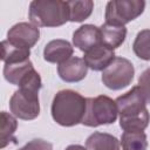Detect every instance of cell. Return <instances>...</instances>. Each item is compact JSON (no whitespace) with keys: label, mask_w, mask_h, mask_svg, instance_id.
I'll return each mask as SVG.
<instances>
[{"label":"cell","mask_w":150,"mask_h":150,"mask_svg":"<svg viewBox=\"0 0 150 150\" xmlns=\"http://www.w3.org/2000/svg\"><path fill=\"white\" fill-rule=\"evenodd\" d=\"M115 102L120 114V127L124 131H143L149 125L150 114L138 86L118 96Z\"/></svg>","instance_id":"cell-1"},{"label":"cell","mask_w":150,"mask_h":150,"mask_svg":"<svg viewBox=\"0 0 150 150\" xmlns=\"http://www.w3.org/2000/svg\"><path fill=\"white\" fill-rule=\"evenodd\" d=\"M87 98L71 89H63L55 94L52 102V117L62 127H74L82 123L86 114Z\"/></svg>","instance_id":"cell-2"},{"label":"cell","mask_w":150,"mask_h":150,"mask_svg":"<svg viewBox=\"0 0 150 150\" xmlns=\"http://www.w3.org/2000/svg\"><path fill=\"white\" fill-rule=\"evenodd\" d=\"M28 16L36 27H59L69 21L67 1L34 0L29 4Z\"/></svg>","instance_id":"cell-3"},{"label":"cell","mask_w":150,"mask_h":150,"mask_svg":"<svg viewBox=\"0 0 150 150\" xmlns=\"http://www.w3.org/2000/svg\"><path fill=\"white\" fill-rule=\"evenodd\" d=\"M118 115L116 102L105 95L87 98L86 114L82 124L86 127H100L103 124H111L116 121Z\"/></svg>","instance_id":"cell-4"},{"label":"cell","mask_w":150,"mask_h":150,"mask_svg":"<svg viewBox=\"0 0 150 150\" xmlns=\"http://www.w3.org/2000/svg\"><path fill=\"white\" fill-rule=\"evenodd\" d=\"M144 8L143 0H111L105 6V22L124 26L138 18Z\"/></svg>","instance_id":"cell-5"},{"label":"cell","mask_w":150,"mask_h":150,"mask_svg":"<svg viewBox=\"0 0 150 150\" xmlns=\"http://www.w3.org/2000/svg\"><path fill=\"white\" fill-rule=\"evenodd\" d=\"M11 112L25 121L34 120L40 114L39 90L32 88H19L9 100Z\"/></svg>","instance_id":"cell-6"},{"label":"cell","mask_w":150,"mask_h":150,"mask_svg":"<svg viewBox=\"0 0 150 150\" xmlns=\"http://www.w3.org/2000/svg\"><path fill=\"white\" fill-rule=\"evenodd\" d=\"M134 75L135 68L132 63L128 59L118 56L102 71V82L111 90H120L132 82Z\"/></svg>","instance_id":"cell-7"},{"label":"cell","mask_w":150,"mask_h":150,"mask_svg":"<svg viewBox=\"0 0 150 150\" xmlns=\"http://www.w3.org/2000/svg\"><path fill=\"white\" fill-rule=\"evenodd\" d=\"M40 39V29L33 23L19 22L7 32V40L19 47L32 48Z\"/></svg>","instance_id":"cell-8"},{"label":"cell","mask_w":150,"mask_h":150,"mask_svg":"<svg viewBox=\"0 0 150 150\" xmlns=\"http://www.w3.org/2000/svg\"><path fill=\"white\" fill-rule=\"evenodd\" d=\"M73 45L83 53L102 45L100 27L89 23L79 27L73 34Z\"/></svg>","instance_id":"cell-9"},{"label":"cell","mask_w":150,"mask_h":150,"mask_svg":"<svg viewBox=\"0 0 150 150\" xmlns=\"http://www.w3.org/2000/svg\"><path fill=\"white\" fill-rule=\"evenodd\" d=\"M57 73L64 82H79L87 76L88 67L83 59L71 56L57 66Z\"/></svg>","instance_id":"cell-10"},{"label":"cell","mask_w":150,"mask_h":150,"mask_svg":"<svg viewBox=\"0 0 150 150\" xmlns=\"http://www.w3.org/2000/svg\"><path fill=\"white\" fill-rule=\"evenodd\" d=\"M115 57L116 56L114 49H110L104 45H100L90 49L89 52L84 53L83 60L88 68L95 71H100V70H104L114 61Z\"/></svg>","instance_id":"cell-11"},{"label":"cell","mask_w":150,"mask_h":150,"mask_svg":"<svg viewBox=\"0 0 150 150\" xmlns=\"http://www.w3.org/2000/svg\"><path fill=\"white\" fill-rule=\"evenodd\" d=\"M74 48L67 40L56 39L49 41L43 49V59L50 63H59L67 61L73 56Z\"/></svg>","instance_id":"cell-12"},{"label":"cell","mask_w":150,"mask_h":150,"mask_svg":"<svg viewBox=\"0 0 150 150\" xmlns=\"http://www.w3.org/2000/svg\"><path fill=\"white\" fill-rule=\"evenodd\" d=\"M34 66L30 60L18 62V63H5L4 66V76L7 82L14 86H20L33 71Z\"/></svg>","instance_id":"cell-13"},{"label":"cell","mask_w":150,"mask_h":150,"mask_svg":"<svg viewBox=\"0 0 150 150\" xmlns=\"http://www.w3.org/2000/svg\"><path fill=\"white\" fill-rule=\"evenodd\" d=\"M101 42L110 49L118 48L127 38V28L124 26H117L104 22L100 27Z\"/></svg>","instance_id":"cell-14"},{"label":"cell","mask_w":150,"mask_h":150,"mask_svg":"<svg viewBox=\"0 0 150 150\" xmlns=\"http://www.w3.org/2000/svg\"><path fill=\"white\" fill-rule=\"evenodd\" d=\"M87 150H120V141L107 132H94L86 141Z\"/></svg>","instance_id":"cell-15"},{"label":"cell","mask_w":150,"mask_h":150,"mask_svg":"<svg viewBox=\"0 0 150 150\" xmlns=\"http://www.w3.org/2000/svg\"><path fill=\"white\" fill-rule=\"evenodd\" d=\"M30 49L19 47L11 43L8 40L1 42V60L5 63H18L29 60Z\"/></svg>","instance_id":"cell-16"},{"label":"cell","mask_w":150,"mask_h":150,"mask_svg":"<svg viewBox=\"0 0 150 150\" xmlns=\"http://www.w3.org/2000/svg\"><path fill=\"white\" fill-rule=\"evenodd\" d=\"M18 128V122L14 116L6 111H1L0 114V148L4 149L11 142L16 143V138L14 137V132Z\"/></svg>","instance_id":"cell-17"},{"label":"cell","mask_w":150,"mask_h":150,"mask_svg":"<svg viewBox=\"0 0 150 150\" xmlns=\"http://www.w3.org/2000/svg\"><path fill=\"white\" fill-rule=\"evenodd\" d=\"M69 8V21L82 22L88 19L94 9V2L91 0L82 1H67Z\"/></svg>","instance_id":"cell-18"},{"label":"cell","mask_w":150,"mask_h":150,"mask_svg":"<svg viewBox=\"0 0 150 150\" xmlns=\"http://www.w3.org/2000/svg\"><path fill=\"white\" fill-rule=\"evenodd\" d=\"M121 144L123 150H146L148 138L143 131H124Z\"/></svg>","instance_id":"cell-19"},{"label":"cell","mask_w":150,"mask_h":150,"mask_svg":"<svg viewBox=\"0 0 150 150\" xmlns=\"http://www.w3.org/2000/svg\"><path fill=\"white\" fill-rule=\"evenodd\" d=\"M134 53L144 61H150V29H143L137 33L132 43Z\"/></svg>","instance_id":"cell-20"},{"label":"cell","mask_w":150,"mask_h":150,"mask_svg":"<svg viewBox=\"0 0 150 150\" xmlns=\"http://www.w3.org/2000/svg\"><path fill=\"white\" fill-rule=\"evenodd\" d=\"M146 101V103H150V68L145 69L141 76L138 77V84H137Z\"/></svg>","instance_id":"cell-21"},{"label":"cell","mask_w":150,"mask_h":150,"mask_svg":"<svg viewBox=\"0 0 150 150\" xmlns=\"http://www.w3.org/2000/svg\"><path fill=\"white\" fill-rule=\"evenodd\" d=\"M19 150H53V145L42 138H34Z\"/></svg>","instance_id":"cell-22"},{"label":"cell","mask_w":150,"mask_h":150,"mask_svg":"<svg viewBox=\"0 0 150 150\" xmlns=\"http://www.w3.org/2000/svg\"><path fill=\"white\" fill-rule=\"evenodd\" d=\"M66 150H87V149L80 144H71V145H68Z\"/></svg>","instance_id":"cell-23"}]
</instances>
